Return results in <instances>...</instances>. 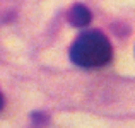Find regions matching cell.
Wrapping results in <instances>:
<instances>
[{
	"instance_id": "obj_1",
	"label": "cell",
	"mask_w": 135,
	"mask_h": 128,
	"mask_svg": "<svg viewBox=\"0 0 135 128\" xmlns=\"http://www.w3.org/2000/svg\"><path fill=\"white\" fill-rule=\"evenodd\" d=\"M113 48L109 40L96 29H89L79 34L70 46V60L80 68H99L111 62Z\"/></svg>"
},
{
	"instance_id": "obj_2",
	"label": "cell",
	"mask_w": 135,
	"mask_h": 128,
	"mask_svg": "<svg viewBox=\"0 0 135 128\" xmlns=\"http://www.w3.org/2000/svg\"><path fill=\"white\" fill-rule=\"evenodd\" d=\"M92 14L82 3H75V5L70 7V10L67 12V21L72 24L74 27H86L91 22Z\"/></svg>"
},
{
	"instance_id": "obj_3",
	"label": "cell",
	"mask_w": 135,
	"mask_h": 128,
	"mask_svg": "<svg viewBox=\"0 0 135 128\" xmlns=\"http://www.w3.org/2000/svg\"><path fill=\"white\" fill-rule=\"evenodd\" d=\"M3 104H5V97H3V94H2V92H0V111H2Z\"/></svg>"
}]
</instances>
